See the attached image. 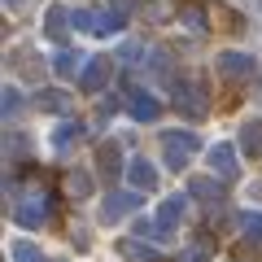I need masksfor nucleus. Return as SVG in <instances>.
I'll return each mask as SVG.
<instances>
[{
	"label": "nucleus",
	"mask_w": 262,
	"mask_h": 262,
	"mask_svg": "<svg viewBox=\"0 0 262 262\" xmlns=\"http://www.w3.org/2000/svg\"><path fill=\"white\" fill-rule=\"evenodd\" d=\"M196 149H201V140L192 131H162V158H166L170 170H184Z\"/></svg>",
	"instance_id": "obj_1"
},
{
	"label": "nucleus",
	"mask_w": 262,
	"mask_h": 262,
	"mask_svg": "<svg viewBox=\"0 0 262 262\" xmlns=\"http://www.w3.org/2000/svg\"><path fill=\"white\" fill-rule=\"evenodd\" d=\"M175 110L188 114V118H206V88L196 79H175Z\"/></svg>",
	"instance_id": "obj_2"
},
{
	"label": "nucleus",
	"mask_w": 262,
	"mask_h": 262,
	"mask_svg": "<svg viewBox=\"0 0 262 262\" xmlns=\"http://www.w3.org/2000/svg\"><path fill=\"white\" fill-rule=\"evenodd\" d=\"M127 114L136 122H158V114H162V101L153 92H140V88H131L127 92Z\"/></svg>",
	"instance_id": "obj_3"
},
{
	"label": "nucleus",
	"mask_w": 262,
	"mask_h": 262,
	"mask_svg": "<svg viewBox=\"0 0 262 262\" xmlns=\"http://www.w3.org/2000/svg\"><path fill=\"white\" fill-rule=\"evenodd\" d=\"M206 162H210V175H219V179H236L241 175V162H236L232 144H214V149L206 153Z\"/></svg>",
	"instance_id": "obj_4"
},
{
	"label": "nucleus",
	"mask_w": 262,
	"mask_h": 262,
	"mask_svg": "<svg viewBox=\"0 0 262 262\" xmlns=\"http://www.w3.org/2000/svg\"><path fill=\"white\" fill-rule=\"evenodd\" d=\"M136 210H140V192H110L105 206H101V219L105 223H118L122 214H136Z\"/></svg>",
	"instance_id": "obj_5"
},
{
	"label": "nucleus",
	"mask_w": 262,
	"mask_h": 262,
	"mask_svg": "<svg viewBox=\"0 0 262 262\" xmlns=\"http://www.w3.org/2000/svg\"><path fill=\"white\" fill-rule=\"evenodd\" d=\"M127 184H131V192H153L158 188V166L144 162V158H131L127 162Z\"/></svg>",
	"instance_id": "obj_6"
},
{
	"label": "nucleus",
	"mask_w": 262,
	"mask_h": 262,
	"mask_svg": "<svg viewBox=\"0 0 262 262\" xmlns=\"http://www.w3.org/2000/svg\"><path fill=\"white\" fill-rule=\"evenodd\" d=\"M214 70L223 79H249L253 75V57L249 53H219L214 57Z\"/></svg>",
	"instance_id": "obj_7"
},
{
	"label": "nucleus",
	"mask_w": 262,
	"mask_h": 262,
	"mask_svg": "<svg viewBox=\"0 0 262 262\" xmlns=\"http://www.w3.org/2000/svg\"><path fill=\"white\" fill-rule=\"evenodd\" d=\"M13 219L22 227H39L48 219V196H22L18 206H13Z\"/></svg>",
	"instance_id": "obj_8"
},
{
	"label": "nucleus",
	"mask_w": 262,
	"mask_h": 262,
	"mask_svg": "<svg viewBox=\"0 0 262 262\" xmlns=\"http://www.w3.org/2000/svg\"><path fill=\"white\" fill-rule=\"evenodd\" d=\"M105 83H110V57H88L83 75H79V88L83 92H101Z\"/></svg>",
	"instance_id": "obj_9"
},
{
	"label": "nucleus",
	"mask_w": 262,
	"mask_h": 262,
	"mask_svg": "<svg viewBox=\"0 0 262 262\" xmlns=\"http://www.w3.org/2000/svg\"><path fill=\"white\" fill-rule=\"evenodd\" d=\"M96 162H101V175H105V179H118V175H127V162H122V149H118L114 140L96 149Z\"/></svg>",
	"instance_id": "obj_10"
},
{
	"label": "nucleus",
	"mask_w": 262,
	"mask_h": 262,
	"mask_svg": "<svg viewBox=\"0 0 262 262\" xmlns=\"http://www.w3.org/2000/svg\"><path fill=\"white\" fill-rule=\"evenodd\" d=\"M83 66H88V57L79 53V48H61V53L53 57V75L70 79V75H83Z\"/></svg>",
	"instance_id": "obj_11"
},
{
	"label": "nucleus",
	"mask_w": 262,
	"mask_h": 262,
	"mask_svg": "<svg viewBox=\"0 0 262 262\" xmlns=\"http://www.w3.org/2000/svg\"><path fill=\"white\" fill-rule=\"evenodd\" d=\"M184 214H188V196H179V192L166 196V201L158 206V223H162V227H175Z\"/></svg>",
	"instance_id": "obj_12"
},
{
	"label": "nucleus",
	"mask_w": 262,
	"mask_h": 262,
	"mask_svg": "<svg viewBox=\"0 0 262 262\" xmlns=\"http://www.w3.org/2000/svg\"><path fill=\"white\" fill-rule=\"evenodd\" d=\"M35 105H39L44 114H70V105H75V101H70V92H57V88H44V92L35 96Z\"/></svg>",
	"instance_id": "obj_13"
},
{
	"label": "nucleus",
	"mask_w": 262,
	"mask_h": 262,
	"mask_svg": "<svg viewBox=\"0 0 262 262\" xmlns=\"http://www.w3.org/2000/svg\"><path fill=\"white\" fill-rule=\"evenodd\" d=\"M241 153L262 158V118H249V122L241 127Z\"/></svg>",
	"instance_id": "obj_14"
},
{
	"label": "nucleus",
	"mask_w": 262,
	"mask_h": 262,
	"mask_svg": "<svg viewBox=\"0 0 262 262\" xmlns=\"http://www.w3.org/2000/svg\"><path fill=\"white\" fill-rule=\"evenodd\" d=\"M66 27H70V9H61V5H53V9L44 13V35L48 39H61Z\"/></svg>",
	"instance_id": "obj_15"
},
{
	"label": "nucleus",
	"mask_w": 262,
	"mask_h": 262,
	"mask_svg": "<svg viewBox=\"0 0 262 262\" xmlns=\"http://www.w3.org/2000/svg\"><path fill=\"white\" fill-rule=\"evenodd\" d=\"M188 192L201 196V201H219V196H223V184H219L214 175H196L192 184H188Z\"/></svg>",
	"instance_id": "obj_16"
},
{
	"label": "nucleus",
	"mask_w": 262,
	"mask_h": 262,
	"mask_svg": "<svg viewBox=\"0 0 262 262\" xmlns=\"http://www.w3.org/2000/svg\"><path fill=\"white\" fill-rule=\"evenodd\" d=\"M122 253H127L131 262H153L158 258V249H153L149 241H140V236H136V241H122Z\"/></svg>",
	"instance_id": "obj_17"
},
{
	"label": "nucleus",
	"mask_w": 262,
	"mask_h": 262,
	"mask_svg": "<svg viewBox=\"0 0 262 262\" xmlns=\"http://www.w3.org/2000/svg\"><path fill=\"white\" fill-rule=\"evenodd\" d=\"M122 9H105V13H96V31L92 35H114V31H122Z\"/></svg>",
	"instance_id": "obj_18"
},
{
	"label": "nucleus",
	"mask_w": 262,
	"mask_h": 262,
	"mask_svg": "<svg viewBox=\"0 0 262 262\" xmlns=\"http://www.w3.org/2000/svg\"><path fill=\"white\" fill-rule=\"evenodd\" d=\"M75 140H83V122H61V127L53 131V144H57V149H66V144H75Z\"/></svg>",
	"instance_id": "obj_19"
},
{
	"label": "nucleus",
	"mask_w": 262,
	"mask_h": 262,
	"mask_svg": "<svg viewBox=\"0 0 262 262\" xmlns=\"http://www.w3.org/2000/svg\"><path fill=\"white\" fill-rule=\"evenodd\" d=\"M166 232L170 227H162L158 219H136V236L140 241H166Z\"/></svg>",
	"instance_id": "obj_20"
},
{
	"label": "nucleus",
	"mask_w": 262,
	"mask_h": 262,
	"mask_svg": "<svg viewBox=\"0 0 262 262\" xmlns=\"http://www.w3.org/2000/svg\"><path fill=\"white\" fill-rule=\"evenodd\" d=\"M241 232L249 236V241L262 245V214H258V210H245V214H241Z\"/></svg>",
	"instance_id": "obj_21"
},
{
	"label": "nucleus",
	"mask_w": 262,
	"mask_h": 262,
	"mask_svg": "<svg viewBox=\"0 0 262 262\" xmlns=\"http://www.w3.org/2000/svg\"><path fill=\"white\" fill-rule=\"evenodd\" d=\"M13 262H44V253L31 241H13Z\"/></svg>",
	"instance_id": "obj_22"
},
{
	"label": "nucleus",
	"mask_w": 262,
	"mask_h": 262,
	"mask_svg": "<svg viewBox=\"0 0 262 262\" xmlns=\"http://www.w3.org/2000/svg\"><path fill=\"white\" fill-rule=\"evenodd\" d=\"M0 110H5V118H13V114L22 110V96H18V88H5V96H0Z\"/></svg>",
	"instance_id": "obj_23"
},
{
	"label": "nucleus",
	"mask_w": 262,
	"mask_h": 262,
	"mask_svg": "<svg viewBox=\"0 0 262 262\" xmlns=\"http://www.w3.org/2000/svg\"><path fill=\"white\" fill-rule=\"evenodd\" d=\"M70 192L88 196V192H92V175H88V170H75V175H70Z\"/></svg>",
	"instance_id": "obj_24"
},
{
	"label": "nucleus",
	"mask_w": 262,
	"mask_h": 262,
	"mask_svg": "<svg viewBox=\"0 0 262 262\" xmlns=\"http://www.w3.org/2000/svg\"><path fill=\"white\" fill-rule=\"evenodd\" d=\"M184 262H206V245H192V249H188V258Z\"/></svg>",
	"instance_id": "obj_25"
}]
</instances>
